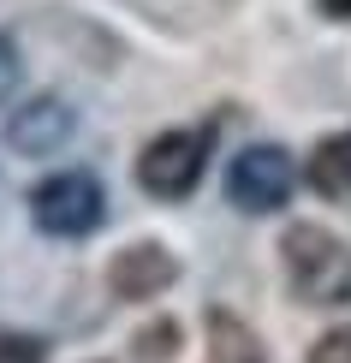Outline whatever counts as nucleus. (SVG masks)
Returning <instances> with one entry per match:
<instances>
[{"mask_svg": "<svg viewBox=\"0 0 351 363\" xmlns=\"http://www.w3.org/2000/svg\"><path fill=\"white\" fill-rule=\"evenodd\" d=\"M173 280H179V262H173V250H161V245H131V250H119L108 262V292L126 298V304H149V298H161Z\"/></svg>", "mask_w": 351, "mask_h": 363, "instance_id": "5", "label": "nucleus"}, {"mask_svg": "<svg viewBox=\"0 0 351 363\" xmlns=\"http://www.w3.org/2000/svg\"><path fill=\"white\" fill-rule=\"evenodd\" d=\"M18 72H24V66H18V48H12V42L0 36V101L12 96V84H18Z\"/></svg>", "mask_w": 351, "mask_h": 363, "instance_id": "12", "label": "nucleus"}, {"mask_svg": "<svg viewBox=\"0 0 351 363\" xmlns=\"http://www.w3.org/2000/svg\"><path fill=\"white\" fill-rule=\"evenodd\" d=\"M203 167H208V131H161L137 155V185L161 203H179L203 185Z\"/></svg>", "mask_w": 351, "mask_h": 363, "instance_id": "3", "label": "nucleus"}, {"mask_svg": "<svg viewBox=\"0 0 351 363\" xmlns=\"http://www.w3.org/2000/svg\"><path fill=\"white\" fill-rule=\"evenodd\" d=\"M72 125H78V119H72V108L60 96H36L30 108H18L0 125V138H6L12 155H54V149L72 138Z\"/></svg>", "mask_w": 351, "mask_h": 363, "instance_id": "6", "label": "nucleus"}, {"mask_svg": "<svg viewBox=\"0 0 351 363\" xmlns=\"http://www.w3.org/2000/svg\"><path fill=\"white\" fill-rule=\"evenodd\" d=\"M280 262H286V286L298 292V304H310V310L351 304V245L333 238L328 226H310V220L286 226Z\"/></svg>", "mask_w": 351, "mask_h": 363, "instance_id": "1", "label": "nucleus"}, {"mask_svg": "<svg viewBox=\"0 0 351 363\" xmlns=\"http://www.w3.org/2000/svg\"><path fill=\"white\" fill-rule=\"evenodd\" d=\"M101 215H108V196H101L96 173H84V167L48 173L30 191V220L48 238H89L101 226Z\"/></svg>", "mask_w": 351, "mask_h": 363, "instance_id": "2", "label": "nucleus"}, {"mask_svg": "<svg viewBox=\"0 0 351 363\" xmlns=\"http://www.w3.org/2000/svg\"><path fill=\"white\" fill-rule=\"evenodd\" d=\"M208 363H268L262 340L233 310H208Z\"/></svg>", "mask_w": 351, "mask_h": 363, "instance_id": "8", "label": "nucleus"}, {"mask_svg": "<svg viewBox=\"0 0 351 363\" xmlns=\"http://www.w3.org/2000/svg\"><path fill=\"white\" fill-rule=\"evenodd\" d=\"M298 185V161L286 155L280 143H250L233 155V167H226V196H233V208L244 215H274V208H286V196Z\"/></svg>", "mask_w": 351, "mask_h": 363, "instance_id": "4", "label": "nucleus"}, {"mask_svg": "<svg viewBox=\"0 0 351 363\" xmlns=\"http://www.w3.org/2000/svg\"><path fill=\"white\" fill-rule=\"evenodd\" d=\"M303 173H310V185L328 196V203H351V131H333L310 149V161H303Z\"/></svg>", "mask_w": 351, "mask_h": 363, "instance_id": "7", "label": "nucleus"}, {"mask_svg": "<svg viewBox=\"0 0 351 363\" xmlns=\"http://www.w3.org/2000/svg\"><path fill=\"white\" fill-rule=\"evenodd\" d=\"M0 363H48L36 334H12V328H0Z\"/></svg>", "mask_w": 351, "mask_h": 363, "instance_id": "10", "label": "nucleus"}, {"mask_svg": "<svg viewBox=\"0 0 351 363\" xmlns=\"http://www.w3.org/2000/svg\"><path fill=\"white\" fill-rule=\"evenodd\" d=\"M131 352H137V363H173V357H179V328H173V322L143 328V334L131 340Z\"/></svg>", "mask_w": 351, "mask_h": 363, "instance_id": "9", "label": "nucleus"}, {"mask_svg": "<svg viewBox=\"0 0 351 363\" xmlns=\"http://www.w3.org/2000/svg\"><path fill=\"white\" fill-rule=\"evenodd\" d=\"M322 12L328 18H351V0H322Z\"/></svg>", "mask_w": 351, "mask_h": 363, "instance_id": "13", "label": "nucleus"}, {"mask_svg": "<svg viewBox=\"0 0 351 363\" xmlns=\"http://www.w3.org/2000/svg\"><path fill=\"white\" fill-rule=\"evenodd\" d=\"M310 363H351V328H333L310 345Z\"/></svg>", "mask_w": 351, "mask_h": 363, "instance_id": "11", "label": "nucleus"}]
</instances>
